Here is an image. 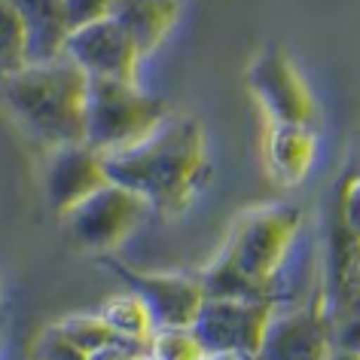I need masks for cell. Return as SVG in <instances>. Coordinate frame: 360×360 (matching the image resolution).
Listing matches in <instances>:
<instances>
[{
	"label": "cell",
	"instance_id": "cell-23",
	"mask_svg": "<svg viewBox=\"0 0 360 360\" xmlns=\"http://www.w3.org/2000/svg\"><path fill=\"white\" fill-rule=\"evenodd\" d=\"M330 360H360V351H351V348H336L330 354Z\"/></svg>",
	"mask_w": 360,
	"mask_h": 360
},
{
	"label": "cell",
	"instance_id": "cell-7",
	"mask_svg": "<svg viewBox=\"0 0 360 360\" xmlns=\"http://www.w3.org/2000/svg\"><path fill=\"white\" fill-rule=\"evenodd\" d=\"M248 83L272 122L311 129V122L318 120V104H314L309 86L278 46L259 49V56L248 68Z\"/></svg>",
	"mask_w": 360,
	"mask_h": 360
},
{
	"label": "cell",
	"instance_id": "cell-17",
	"mask_svg": "<svg viewBox=\"0 0 360 360\" xmlns=\"http://www.w3.org/2000/svg\"><path fill=\"white\" fill-rule=\"evenodd\" d=\"M0 22H4V34H0L4 74H15L28 65V28H25L19 10L6 0H0Z\"/></svg>",
	"mask_w": 360,
	"mask_h": 360
},
{
	"label": "cell",
	"instance_id": "cell-25",
	"mask_svg": "<svg viewBox=\"0 0 360 360\" xmlns=\"http://www.w3.org/2000/svg\"><path fill=\"white\" fill-rule=\"evenodd\" d=\"M354 174H360V141H357V153H354Z\"/></svg>",
	"mask_w": 360,
	"mask_h": 360
},
{
	"label": "cell",
	"instance_id": "cell-9",
	"mask_svg": "<svg viewBox=\"0 0 360 360\" xmlns=\"http://www.w3.org/2000/svg\"><path fill=\"white\" fill-rule=\"evenodd\" d=\"M65 56L95 79H129V83H138V65L143 58L138 43L113 15L70 31Z\"/></svg>",
	"mask_w": 360,
	"mask_h": 360
},
{
	"label": "cell",
	"instance_id": "cell-8",
	"mask_svg": "<svg viewBox=\"0 0 360 360\" xmlns=\"http://www.w3.org/2000/svg\"><path fill=\"white\" fill-rule=\"evenodd\" d=\"M107 269L125 284V290L138 293L143 305L150 309V318L156 330L171 327H193L195 314L202 311L205 300V284L202 278L190 275H165V272H138V269L120 266L113 259H104Z\"/></svg>",
	"mask_w": 360,
	"mask_h": 360
},
{
	"label": "cell",
	"instance_id": "cell-22",
	"mask_svg": "<svg viewBox=\"0 0 360 360\" xmlns=\"http://www.w3.org/2000/svg\"><path fill=\"white\" fill-rule=\"evenodd\" d=\"M89 360H150V351L134 348V345H110V348L89 354Z\"/></svg>",
	"mask_w": 360,
	"mask_h": 360
},
{
	"label": "cell",
	"instance_id": "cell-10",
	"mask_svg": "<svg viewBox=\"0 0 360 360\" xmlns=\"http://www.w3.org/2000/svg\"><path fill=\"white\" fill-rule=\"evenodd\" d=\"M336 351L323 300L314 296L300 309H275L257 360H330Z\"/></svg>",
	"mask_w": 360,
	"mask_h": 360
},
{
	"label": "cell",
	"instance_id": "cell-1",
	"mask_svg": "<svg viewBox=\"0 0 360 360\" xmlns=\"http://www.w3.org/2000/svg\"><path fill=\"white\" fill-rule=\"evenodd\" d=\"M113 184L143 195L153 211L180 214L208 180L205 129L195 120H168L134 147L107 153Z\"/></svg>",
	"mask_w": 360,
	"mask_h": 360
},
{
	"label": "cell",
	"instance_id": "cell-3",
	"mask_svg": "<svg viewBox=\"0 0 360 360\" xmlns=\"http://www.w3.org/2000/svg\"><path fill=\"white\" fill-rule=\"evenodd\" d=\"M89 74L68 56L4 74V101L31 138L46 147L86 141Z\"/></svg>",
	"mask_w": 360,
	"mask_h": 360
},
{
	"label": "cell",
	"instance_id": "cell-24",
	"mask_svg": "<svg viewBox=\"0 0 360 360\" xmlns=\"http://www.w3.org/2000/svg\"><path fill=\"white\" fill-rule=\"evenodd\" d=\"M208 360H257V357H248V354H217V357H208Z\"/></svg>",
	"mask_w": 360,
	"mask_h": 360
},
{
	"label": "cell",
	"instance_id": "cell-18",
	"mask_svg": "<svg viewBox=\"0 0 360 360\" xmlns=\"http://www.w3.org/2000/svg\"><path fill=\"white\" fill-rule=\"evenodd\" d=\"M150 360H208V354L190 327H171L153 333Z\"/></svg>",
	"mask_w": 360,
	"mask_h": 360
},
{
	"label": "cell",
	"instance_id": "cell-4",
	"mask_svg": "<svg viewBox=\"0 0 360 360\" xmlns=\"http://www.w3.org/2000/svg\"><path fill=\"white\" fill-rule=\"evenodd\" d=\"M171 120V107L162 98L143 92L129 79L89 77L86 98V143L104 156L134 147Z\"/></svg>",
	"mask_w": 360,
	"mask_h": 360
},
{
	"label": "cell",
	"instance_id": "cell-21",
	"mask_svg": "<svg viewBox=\"0 0 360 360\" xmlns=\"http://www.w3.org/2000/svg\"><path fill=\"white\" fill-rule=\"evenodd\" d=\"M61 4H65L70 28H83L89 22H98V19H104V15H110L113 0H61Z\"/></svg>",
	"mask_w": 360,
	"mask_h": 360
},
{
	"label": "cell",
	"instance_id": "cell-20",
	"mask_svg": "<svg viewBox=\"0 0 360 360\" xmlns=\"http://www.w3.org/2000/svg\"><path fill=\"white\" fill-rule=\"evenodd\" d=\"M339 220L351 236L360 238V174H351L345 177L339 190Z\"/></svg>",
	"mask_w": 360,
	"mask_h": 360
},
{
	"label": "cell",
	"instance_id": "cell-6",
	"mask_svg": "<svg viewBox=\"0 0 360 360\" xmlns=\"http://www.w3.org/2000/svg\"><path fill=\"white\" fill-rule=\"evenodd\" d=\"M272 300H241V296H208L193 321V333L208 357L248 354L257 357L266 327L272 321Z\"/></svg>",
	"mask_w": 360,
	"mask_h": 360
},
{
	"label": "cell",
	"instance_id": "cell-19",
	"mask_svg": "<svg viewBox=\"0 0 360 360\" xmlns=\"http://www.w3.org/2000/svg\"><path fill=\"white\" fill-rule=\"evenodd\" d=\"M34 360H89V354L58 327H46L34 345Z\"/></svg>",
	"mask_w": 360,
	"mask_h": 360
},
{
	"label": "cell",
	"instance_id": "cell-13",
	"mask_svg": "<svg viewBox=\"0 0 360 360\" xmlns=\"http://www.w3.org/2000/svg\"><path fill=\"white\" fill-rule=\"evenodd\" d=\"M110 15L138 43L141 56H150L180 15V0H113Z\"/></svg>",
	"mask_w": 360,
	"mask_h": 360
},
{
	"label": "cell",
	"instance_id": "cell-16",
	"mask_svg": "<svg viewBox=\"0 0 360 360\" xmlns=\"http://www.w3.org/2000/svg\"><path fill=\"white\" fill-rule=\"evenodd\" d=\"M98 311L104 314V321L110 323L116 333H122V336H129V339H153V333H156L150 309L143 305L141 296L131 290L110 296Z\"/></svg>",
	"mask_w": 360,
	"mask_h": 360
},
{
	"label": "cell",
	"instance_id": "cell-14",
	"mask_svg": "<svg viewBox=\"0 0 360 360\" xmlns=\"http://www.w3.org/2000/svg\"><path fill=\"white\" fill-rule=\"evenodd\" d=\"M266 156L272 165L275 177L281 184H300L309 174L311 159H314V134L309 125H287L272 122L266 143Z\"/></svg>",
	"mask_w": 360,
	"mask_h": 360
},
{
	"label": "cell",
	"instance_id": "cell-15",
	"mask_svg": "<svg viewBox=\"0 0 360 360\" xmlns=\"http://www.w3.org/2000/svg\"><path fill=\"white\" fill-rule=\"evenodd\" d=\"M58 327L65 330L68 336L86 351V354H95V351L110 348V345H134V348H147L150 351V339H129V336H122V333H116L110 323L104 321L101 311H95V314H86V311L83 314H70V318L58 321Z\"/></svg>",
	"mask_w": 360,
	"mask_h": 360
},
{
	"label": "cell",
	"instance_id": "cell-5",
	"mask_svg": "<svg viewBox=\"0 0 360 360\" xmlns=\"http://www.w3.org/2000/svg\"><path fill=\"white\" fill-rule=\"evenodd\" d=\"M150 202L143 195L131 193L129 186L104 184L86 202H79L65 217V232L79 250L89 254H107L116 245H122L147 217Z\"/></svg>",
	"mask_w": 360,
	"mask_h": 360
},
{
	"label": "cell",
	"instance_id": "cell-12",
	"mask_svg": "<svg viewBox=\"0 0 360 360\" xmlns=\"http://www.w3.org/2000/svg\"><path fill=\"white\" fill-rule=\"evenodd\" d=\"M19 10L25 28H28V65L52 61L65 56L70 22L61 0H6Z\"/></svg>",
	"mask_w": 360,
	"mask_h": 360
},
{
	"label": "cell",
	"instance_id": "cell-2",
	"mask_svg": "<svg viewBox=\"0 0 360 360\" xmlns=\"http://www.w3.org/2000/svg\"><path fill=\"white\" fill-rule=\"evenodd\" d=\"M302 223L293 205H266L238 217L223 254L199 275L208 296L272 300L278 269L284 266Z\"/></svg>",
	"mask_w": 360,
	"mask_h": 360
},
{
	"label": "cell",
	"instance_id": "cell-11",
	"mask_svg": "<svg viewBox=\"0 0 360 360\" xmlns=\"http://www.w3.org/2000/svg\"><path fill=\"white\" fill-rule=\"evenodd\" d=\"M104 184H110V174H107V159L101 150H95L86 141L52 147L43 190H46V205L58 217L74 211Z\"/></svg>",
	"mask_w": 360,
	"mask_h": 360
}]
</instances>
